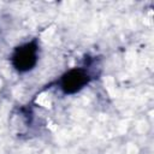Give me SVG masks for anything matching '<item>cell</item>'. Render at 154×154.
<instances>
[{"instance_id": "6da1fadb", "label": "cell", "mask_w": 154, "mask_h": 154, "mask_svg": "<svg viewBox=\"0 0 154 154\" xmlns=\"http://www.w3.org/2000/svg\"><path fill=\"white\" fill-rule=\"evenodd\" d=\"M38 59V45L36 41L26 42L16 48L12 54V65L19 72H28L36 65Z\"/></svg>"}, {"instance_id": "7a4b0ae2", "label": "cell", "mask_w": 154, "mask_h": 154, "mask_svg": "<svg viewBox=\"0 0 154 154\" xmlns=\"http://www.w3.org/2000/svg\"><path fill=\"white\" fill-rule=\"evenodd\" d=\"M90 81V75L87 69L76 67L67 71L59 81L61 90L66 94H73L81 90Z\"/></svg>"}]
</instances>
